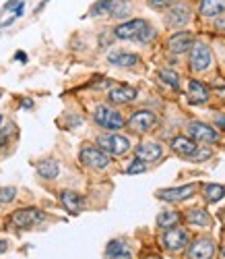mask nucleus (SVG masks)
I'll list each match as a JSON object with an SVG mask.
<instances>
[{
    "instance_id": "1",
    "label": "nucleus",
    "mask_w": 225,
    "mask_h": 259,
    "mask_svg": "<svg viewBox=\"0 0 225 259\" xmlns=\"http://www.w3.org/2000/svg\"><path fill=\"white\" fill-rule=\"evenodd\" d=\"M81 162L89 168H95V170H103L109 166V156L103 152L101 147H93V145H85L79 154Z\"/></svg>"
},
{
    "instance_id": "2",
    "label": "nucleus",
    "mask_w": 225,
    "mask_h": 259,
    "mask_svg": "<svg viewBox=\"0 0 225 259\" xmlns=\"http://www.w3.org/2000/svg\"><path fill=\"white\" fill-rule=\"evenodd\" d=\"M41 220H43V211L37 207H23V209H17L11 215V224L15 228H31L39 224Z\"/></svg>"
},
{
    "instance_id": "3",
    "label": "nucleus",
    "mask_w": 225,
    "mask_h": 259,
    "mask_svg": "<svg viewBox=\"0 0 225 259\" xmlns=\"http://www.w3.org/2000/svg\"><path fill=\"white\" fill-rule=\"evenodd\" d=\"M95 122L103 128H109V131H118V128H122L126 124V120L122 118L120 112L116 110H111L109 106H99L97 110H95Z\"/></svg>"
},
{
    "instance_id": "4",
    "label": "nucleus",
    "mask_w": 225,
    "mask_h": 259,
    "mask_svg": "<svg viewBox=\"0 0 225 259\" xmlns=\"http://www.w3.org/2000/svg\"><path fill=\"white\" fill-rule=\"evenodd\" d=\"M97 143L107 156H124L130 149V141L122 135H101Z\"/></svg>"
},
{
    "instance_id": "5",
    "label": "nucleus",
    "mask_w": 225,
    "mask_h": 259,
    "mask_svg": "<svg viewBox=\"0 0 225 259\" xmlns=\"http://www.w3.org/2000/svg\"><path fill=\"white\" fill-rule=\"evenodd\" d=\"M213 62V54H211V48L200 44V41H196V44L192 46L190 50V67L192 71H207L211 67Z\"/></svg>"
},
{
    "instance_id": "6",
    "label": "nucleus",
    "mask_w": 225,
    "mask_h": 259,
    "mask_svg": "<svg viewBox=\"0 0 225 259\" xmlns=\"http://www.w3.org/2000/svg\"><path fill=\"white\" fill-rule=\"evenodd\" d=\"M149 27V23L145 19H130L126 21V23L118 25L116 27V37L118 39H139V35Z\"/></svg>"
},
{
    "instance_id": "7",
    "label": "nucleus",
    "mask_w": 225,
    "mask_h": 259,
    "mask_svg": "<svg viewBox=\"0 0 225 259\" xmlns=\"http://www.w3.org/2000/svg\"><path fill=\"white\" fill-rule=\"evenodd\" d=\"M157 122V116L149 110H139V112H134L130 118H128V126L132 128L134 133H147L151 131V128L155 126Z\"/></svg>"
},
{
    "instance_id": "8",
    "label": "nucleus",
    "mask_w": 225,
    "mask_h": 259,
    "mask_svg": "<svg viewBox=\"0 0 225 259\" xmlns=\"http://www.w3.org/2000/svg\"><path fill=\"white\" fill-rule=\"evenodd\" d=\"M188 133H190V137H194L196 141H202V143H215V141H219V133L215 131V128L205 124V122H198V120L188 124Z\"/></svg>"
},
{
    "instance_id": "9",
    "label": "nucleus",
    "mask_w": 225,
    "mask_h": 259,
    "mask_svg": "<svg viewBox=\"0 0 225 259\" xmlns=\"http://www.w3.org/2000/svg\"><path fill=\"white\" fill-rule=\"evenodd\" d=\"M194 191L196 187L194 185H184V187H172V189H161V191H157V197L163 199V201H184L188 197L194 195Z\"/></svg>"
},
{
    "instance_id": "10",
    "label": "nucleus",
    "mask_w": 225,
    "mask_h": 259,
    "mask_svg": "<svg viewBox=\"0 0 225 259\" xmlns=\"http://www.w3.org/2000/svg\"><path fill=\"white\" fill-rule=\"evenodd\" d=\"M163 245L170 251H182L188 245V232L182 228H167V232H163Z\"/></svg>"
},
{
    "instance_id": "11",
    "label": "nucleus",
    "mask_w": 225,
    "mask_h": 259,
    "mask_svg": "<svg viewBox=\"0 0 225 259\" xmlns=\"http://www.w3.org/2000/svg\"><path fill=\"white\" fill-rule=\"evenodd\" d=\"M192 46H194V35H192L190 31L174 33V35L167 39V48H170L174 54L188 52V50H192Z\"/></svg>"
},
{
    "instance_id": "12",
    "label": "nucleus",
    "mask_w": 225,
    "mask_h": 259,
    "mask_svg": "<svg viewBox=\"0 0 225 259\" xmlns=\"http://www.w3.org/2000/svg\"><path fill=\"white\" fill-rule=\"evenodd\" d=\"M215 243L211 239H198L188 249V259H213Z\"/></svg>"
},
{
    "instance_id": "13",
    "label": "nucleus",
    "mask_w": 225,
    "mask_h": 259,
    "mask_svg": "<svg viewBox=\"0 0 225 259\" xmlns=\"http://www.w3.org/2000/svg\"><path fill=\"white\" fill-rule=\"evenodd\" d=\"M161 154H163V149H161V145L159 143H141V145H137V149H134V156H137L139 160H143V162H155V160H159L161 158Z\"/></svg>"
},
{
    "instance_id": "14",
    "label": "nucleus",
    "mask_w": 225,
    "mask_h": 259,
    "mask_svg": "<svg viewBox=\"0 0 225 259\" xmlns=\"http://www.w3.org/2000/svg\"><path fill=\"white\" fill-rule=\"evenodd\" d=\"M188 102L190 104H207L209 102V90L205 83H200L198 79H192L188 83Z\"/></svg>"
},
{
    "instance_id": "15",
    "label": "nucleus",
    "mask_w": 225,
    "mask_h": 259,
    "mask_svg": "<svg viewBox=\"0 0 225 259\" xmlns=\"http://www.w3.org/2000/svg\"><path fill=\"white\" fill-rule=\"evenodd\" d=\"M190 21V9L184 5H176L167 13V25L170 27H182Z\"/></svg>"
},
{
    "instance_id": "16",
    "label": "nucleus",
    "mask_w": 225,
    "mask_h": 259,
    "mask_svg": "<svg viewBox=\"0 0 225 259\" xmlns=\"http://www.w3.org/2000/svg\"><path fill=\"white\" fill-rule=\"evenodd\" d=\"M172 149L176 154H180V156H186V158H192L194 154H196V143L192 141V139H188V137H184V135H178V137H174L172 139Z\"/></svg>"
},
{
    "instance_id": "17",
    "label": "nucleus",
    "mask_w": 225,
    "mask_h": 259,
    "mask_svg": "<svg viewBox=\"0 0 225 259\" xmlns=\"http://www.w3.org/2000/svg\"><path fill=\"white\" fill-rule=\"evenodd\" d=\"M107 60L109 64H114V67H122V69H130L134 64H139V56L137 54H128V52H109L107 54Z\"/></svg>"
},
{
    "instance_id": "18",
    "label": "nucleus",
    "mask_w": 225,
    "mask_h": 259,
    "mask_svg": "<svg viewBox=\"0 0 225 259\" xmlns=\"http://www.w3.org/2000/svg\"><path fill=\"white\" fill-rule=\"evenodd\" d=\"M134 98H137V90L130 88V85H118V88L109 92V100L114 104H128Z\"/></svg>"
},
{
    "instance_id": "19",
    "label": "nucleus",
    "mask_w": 225,
    "mask_h": 259,
    "mask_svg": "<svg viewBox=\"0 0 225 259\" xmlns=\"http://www.w3.org/2000/svg\"><path fill=\"white\" fill-rule=\"evenodd\" d=\"M60 199H62V205L69 209L71 213H79L83 209V205H85L83 197L79 195V193H75V191H62L60 193Z\"/></svg>"
},
{
    "instance_id": "20",
    "label": "nucleus",
    "mask_w": 225,
    "mask_h": 259,
    "mask_svg": "<svg viewBox=\"0 0 225 259\" xmlns=\"http://www.w3.org/2000/svg\"><path fill=\"white\" fill-rule=\"evenodd\" d=\"M225 11V0H202L200 15L202 17H217Z\"/></svg>"
},
{
    "instance_id": "21",
    "label": "nucleus",
    "mask_w": 225,
    "mask_h": 259,
    "mask_svg": "<svg viewBox=\"0 0 225 259\" xmlns=\"http://www.w3.org/2000/svg\"><path fill=\"white\" fill-rule=\"evenodd\" d=\"M37 172H39V177H43V179H56L58 172H60V166H58L56 160H41L37 164Z\"/></svg>"
},
{
    "instance_id": "22",
    "label": "nucleus",
    "mask_w": 225,
    "mask_h": 259,
    "mask_svg": "<svg viewBox=\"0 0 225 259\" xmlns=\"http://www.w3.org/2000/svg\"><path fill=\"white\" fill-rule=\"evenodd\" d=\"M186 220L194 226H209L211 224V218H209V213L205 209H190L186 213Z\"/></svg>"
},
{
    "instance_id": "23",
    "label": "nucleus",
    "mask_w": 225,
    "mask_h": 259,
    "mask_svg": "<svg viewBox=\"0 0 225 259\" xmlns=\"http://www.w3.org/2000/svg\"><path fill=\"white\" fill-rule=\"evenodd\" d=\"M205 197H207V201L217 203L219 199L225 197V187H223V185H217V183H209V185H205Z\"/></svg>"
},
{
    "instance_id": "24",
    "label": "nucleus",
    "mask_w": 225,
    "mask_h": 259,
    "mask_svg": "<svg viewBox=\"0 0 225 259\" xmlns=\"http://www.w3.org/2000/svg\"><path fill=\"white\" fill-rule=\"evenodd\" d=\"M109 15L111 17H128L130 15V3L128 0H109Z\"/></svg>"
},
{
    "instance_id": "25",
    "label": "nucleus",
    "mask_w": 225,
    "mask_h": 259,
    "mask_svg": "<svg viewBox=\"0 0 225 259\" xmlns=\"http://www.w3.org/2000/svg\"><path fill=\"white\" fill-rule=\"evenodd\" d=\"M178 222H180V213H176V211H163V213H159V218H157V224L161 228H174Z\"/></svg>"
},
{
    "instance_id": "26",
    "label": "nucleus",
    "mask_w": 225,
    "mask_h": 259,
    "mask_svg": "<svg viewBox=\"0 0 225 259\" xmlns=\"http://www.w3.org/2000/svg\"><path fill=\"white\" fill-rule=\"evenodd\" d=\"M159 77H161L163 83L170 85L172 90H180V77H178L176 71H172V69H159Z\"/></svg>"
},
{
    "instance_id": "27",
    "label": "nucleus",
    "mask_w": 225,
    "mask_h": 259,
    "mask_svg": "<svg viewBox=\"0 0 225 259\" xmlns=\"http://www.w3.org/2000/svg\"><path fill=\"white\" fill-rule=\"evenodd\" d=\"M89 15H91V17H105V15H109V0H99V3H95L91 7V11H89Z\"/></svg>"
},
{
    "instance_id": "28",
    "label": "nucleus",
    "mask_w": 225,
    "mask_h": 259,
    "mask_svg": "<svg viewBox=\"0 0 225 259\" xmlns=\"http://www.w3.org/2000/svg\"><path fill=\"white\" fill-rule=\"evenodd\" d=\"M17 197L15 187H0V203H11Z\"/></svg>"
},
{
    "instance_id": "29",
    "label": "nucleus",
    "mask_w": 225,
    "mask_h": 259,
    "mask_svg": "<svg viewBox=\"0 0 225 259\" xmlns=\"http://www.w3.org/2000/svg\"><path fill=\"white\" fill-rule=\"evenodd\" d=\"M124 251H128V245H126L124 241H111V243L107 245V249H105V255H114V253H124Z\"/></svg>"
},
{
    "instance_id": "30",
    "label": "nucleus",
    "mask_w": 225,
    "mask_h": 259,
    "mask_svg": "<svg viewBox=\"0 0 225 259\" xmlns=\"http://www.w3.org/2000/svg\"><path fill=\"white\" fill-rule=\"evenodd\" d=\"M145 164H147V162H143V160H139V158H137V160H134V162L126 168V175H141V172H145V170H147V166H145Z\"/></svg>"
},
{
    "instance_id": "31",
    "label": "nucleus",
    "mask_w": 225,
    "mask_h": 259,
    "mask_svg": "<svg viewBox=\"0 0 225 259\" xmlns=\"http://www.w3.org/2000/svg\"><path fill=\"white\" fill-rule=\"evenodd\" d=\"M153 37H155V31H153V27L149 25V27H147V29H145V31L139 35V41H143V44H147V41H151Z\"/></svg>"
},
{
    "instance_id": "32",
    "label": "nucleus",
    "mask_w": 225,
    "mask_h": 259,
    "mask_svg": "<svg viewBox=\"0 0 225 259\" xmlns=\"http://www.w3.org/2000/svg\"><path fill=\"white\" fill-rule=\"evenodd\" d=\"M23 7H25L23 0H11V3H7V5L3 7V11H11V9H23Z\"/></svg>"
},
{
    "instance_id": "33",
    "label": "nucleus",
    "mask_w": 225,
    "mask_h": 259,
    "mask_svg": "<svg viewBox=\"0 0 225 259\" xmlns=\"http://www.w3.org/2000/svg\"><path fill=\"white\" fill-rule=\"evenodd\" d=\"M207 158H211V149H205V152H196L190 160H196V162H200V160H207Z\"/></svg>"
},
{
    "instance_id": "34",
    "label": "nucleus",
    "mask_w": 225,
    "mask_h": 259,
    "mask_svg": "<svg viewBox=\"0 0 225 259\" xmlns=\"http://www.w3.org/2000/svg\"><path fill=\"white\" fill-rule=\"evenodd\" d=\"M105 257H107V259H132L128 251H124V253H114V255H105Z\"/></svg>"
},
{
    "instance_id": "35",
    "label": "nucleus",
    "mask_w": 225,
    "mask_h": 259,
    "mask_svg": "<svg viewBox=\"0 0 225 259\" xmlns=\"http://www.w3.org/2000/svg\"><path fill=\"white\" fill-rule=\"evenodd\" d=\"M172 0H149V5L151 7H165V5H170Z\"/></svg>"
},
{
    "instance_id": "36",
    "label": "nucleus",
    "mask_w": 225,
    "mask_h": 259,
    "mask_svg": "<svg viewBox=\"0 0 225 259\" xmlns=\"http://www.w3.org/2000/svg\"><path fill=\"white\" fill-rule=\"evenodd\" d=\"M215 25H217V29H225V15H223V17H217Z\"/></svg>"
},
{
    "instance_id": "37",
    "label": "nucleus",
    "mask_w": 225,
    "mask_h": 259,
    "mask_svg": "<svg viewBox=\"0 0 225 259\" xmlns=\"http://www.w3.org/2000/svg\"><path fill=\"white\" fill-rule=\"evenodd\" d=\"M215 122H217V126L225 128V116H223V114H217V116H215Z\"/></svg>"
},
{
    "instance_id": "38",
    "label": "nucleus",
    "mask_w": 225,
    "mask_h": 259,
    "mask_svg": "<svg viewBox=\"0 0 225 259\" xmlns=\"http://www.w3.org/2000/svg\"><path fill=\"white\" fill-rule=\"evenodd\" d=\"M7 141H9V133H5V135H0V149H3V147L7 145Z\"/></svg>"
},
{
    "instance_id": "39",
    "label": "nucleus",
    "mask_w": 225,
    "mask_h": 259,
    "mask_svg": "<svg viewBox=\"0 0 225 259\" xmlns=\"http://www.w3.org/2000/svg\"><path fill=\"white\" fill-rule=\"evenodd\" d=\"M15 58H17V60H21V62H25V60H27V56H25L23 52H17V54H15Z\"/></svg>"
},
{
    "instance_id": "40",
    "label": "nucleus",
    "mask_w": 225,
    "mask_h": 259,
    "mask_svg": "<svg viewBox=\"0 0 225 259\" xmlns=\"http://www.w3.org/2000/svg\"><path fill=\"white\" fill-rule=\"evenodd\" d=\"M7 249V243L5 241H0V251H5Z\"/></svg>"
},
{
    "instance_id": "41",
    "label": "nucleus",
    "mask_w": 225,
    "mask_h": 259,
    "mask_svg": "<svg viewBox=\"0 0 225 259\" xmlns=\"http://www.w3.org/2000/svg\"><path fill=\"white\" fill-rule=\"evenodd\" d=\"M0 124H3V114H0Z\"/></svg>"
},
{
    "instance_id": "42",
    "label": "nucleus",
    "mask_w": 225,
    "mask_h": 259,
    "mask_svg": "<svg viewBox=\"0 0 225 259\" xmlns=\"http://www.w3.org/2000/svg\"><path fill=\"white\" fill-rule=\"evenodd\" d=\"M0 98H3V90H0Z\"/></svg>"
},
{
    "instance_id": "43",
    "label": "nucleus",
    "mask_w": 225,
    "mask_h": 259,
    "mask_svg": "<svg viewBox=\"0 0 225 259\" xmlns=\"http://www.w3.org/2000/svg\"><path fill=\"white\" fill-rule=\"evenodd\" d=\"M223 255H225V247H223Z\"/></svg>"
}]
</instances>
